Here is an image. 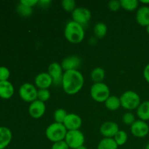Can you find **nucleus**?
I'll return each mask as SVG.
<instances>
[{"instance_id":"31","label":"nucleus","mask_w":149,"mask_h":149,"mask_svg":"<svg viewBox=\"0 0 149 149\" xmlns=\"http://www.w3.org/2000/svg\"><path fill=\"white\" fill-rule=\"evenodd\" d=\"M10 70L7 67L0 66V81H8V79L10 78Z\"/></svg>"},{"instance_id":"40","label":"nucleus","mask_w":149,"mask_h":149,"mask_svg":"<svg viewBox=\"0 0 149 149\" xmlns=\"http://www.w3.org/2000/svg\"><path fill=\"white\" fill-rule=\"evenodd\" d=\"M145 149H149V143L146 145V146Z\"/></svg>"},{"instance_id":"37","label":"nucleus","mask_w":149,"mask_h":149,"mask_svg":"<svg viewBox=\"0 0 149 149\" xmlns=\"http://www.w3.org/2000/svg\"><path fill=\"white\" fill-rule=\"evenodd\" d=\"M140 2L143 3V4H145V6H146V4H149V0H148V1H146V0H145V1H143V0H142V1H141Z\"/></svg>"},{"instance_id":"9","label":"nucleus","mask_w":149,"mask_h":149,"mask_svg":"<svg viewBox=\"0 0 149 149\" xmlns=\"http://www.w3.org/2000/svg\"><path fill=\"white\" fill-rule=\"evenodd\" d=\"M131 133L137 138H144L149 133V126L143 120H135L130 126Z\"/></svg>"},{"instance_id":"30","label":"nucleus","mask_w":149,"mask_h":149,"mask_svg":"<svg viewBox=\"0 0 149 149\" xmlns=\"http://www.w3.org/2000/svg\"><path fill=\"white\" fill-rule=\"evenodd\" d=\"M122 121L126 125H132L135 122V116L131 112H127L122 116Z\"/></svg>"},{"instance_id":"34","label":"nucleus","mask_w":149,"mask_h":149,"mask_svg":"<svg viewBox=\"0 0 149 149\" xmlns=\"http://www.w3.org/2000/svg\"><path fill=\"white\" fill-rule=\"evenodd\" d=\"M38 2H39V0H21L20 1V3L31 8H33V7L37 5Z\"/></svg>"},{"instance_id":"28","label":"nucleus","mask_w":149,"mask_h":149,"mask_svg":"<svg viewBox=\"0 0 149 149\" xmlns=\"http://www.w3.org/2000/svg\"><path fill=\"white\" fill-rule=\"evenodd\" d=\"M61 5L63 9L68 13H73L76 7V1L74 0H63L61 1Z\"/></svg>"},{"instance_id":"21","label":"nucleus","mask_w":149,"mask_h":149,"mask_svg":"<svg viewBox=\"0 0 149 149\" xmlns=\"http://www.w3.org/2000/svg\"><path fill=\"white\" fill-rule=\"evenodd\" d=\"M105 75H106L105 70L100 67H97L92 71L90 77H91V79L94 81V83H100L103 82L105 78Z\"/></svg>"},{"instance_id":"5","label":"nucleus","mask_w":149,"mask_h":149,"mask_svg":"<svg viewBox=\"0 0 149 149\" xmlns=\"http://www.w3.org/2000/svg\"><path fill=\"white\" fill-rule=\"evenodd\" d=\"M121 106L127 110L137 109L141 104V97L135 91L128 90L125 92L120 97Z\"/></svg>"},{"instance_id":"7","label":"nucleus","mask_w":149,"mask_h":149,"mask_svg":"<svg viewBox=\"0 0 149 149\" xmlns=\"http://www.w3.org/2000/svg\"><path fill=\"white\" fill-rule=\"evenodd\" d=\"M37 93L36 87L31 83H24L19 89L20 98L27 103H32L37 100Z\"/></svg>"},{"instance_id":"36","label":"nucleus","mask_w":149,"mask_h":149,"mask_svg":"<svg viewBox=\"0 0 149 149\" xmlns=\"http://www.w3.org/2000/svg\"><path fill=\"white\" fill-rule=\"evenodd\" d=\"M50 3V0H40V1H39V2H38V4L40 5V7L45 8V7H49Z\"/></svg>"},{"instance_id":"25","label":"nucleus","mask_w":149,"mask_h":149,"mask_svg":"<svg viewBox=\"0 0 149 149\" xmlns=\"http://www.w3.org/2000/svg\"><path fill=\"white\" fill-rule=\"evenodd\" d=\"M115 142L118 145V146H124L127 143L128 140V135L125 131L119 130V132L116 134V135L113 138Z\"/></svg>"},{"instance_id":"15","label":"nucleus","mask_w":149,"mask_h":149,"mask_svg":"<svg viewBox=\"0 0 149 149\" xmlns=\"http://www.w3.org/2000/svg\"><path fill=\"white\" fill-rule=\"evenodd\" d=\"M36 87L40 89H48L52 84L53 81L49 74L46 72H42L38 74L34 79Z\"/></svg>"},{"instance_id":"17","label":"nucleus","mask_w":149,"mask_h":149,"mask_svg":"<svg viewBox=\"0 0 149 149\" xmlns=\"http://www.w3.org/2000/svg\"><path fill=\"white\" fill-rule=\"evenodd\" d=\"M14 87L9 81H0V97L2 99H10L14 94Z\"/></svg>"},{"instance_id":"3","label":"nucleus","mask_w":149,"mask_h":149,"mask_svg":"<svg viewBox=\"0 0 149 149\" xmlns=\"http://www.w3.org/2000/svg\"><path fill=\"white\" fill-rule=\"evenodd\" d=\"M67 132L68 130L63 124L54 122L48 126L46 129L45 134L49 141H50L51 142L56 143L58 141H64Z\"/></svg>"},{"instance_id":"14","label":"nucleus","mask_w":149,"mask_h":149,"mask_svg":"<svg viewBox=\"0 0 149 149\" xmlns=\"http://www.w3.org/2000/svg\"><path fill=\"white\" fill-rule=\"evenodd\" d=\"M81 61L79 57L77 55H71L63 60L61 66L64 71L77 70L81 66Z\"/></svg>"},{"instance_id":"24","label":"nucleus","mask_w":149,"mask_h":149,"mask_svg":"<svg viewBox=\"0 0 149 149\" xmlns=\"http://www.w3.org/2000/svg\"><path fill=\"white\" fill-rule=\"evenodd\" d=\"M121 7L127 11H133L138 7L139 1L137 0H121Z\"/></svg>"},{"instance_id":"10","label":"nucleus","mask_w":149,"mask_h":149,"mask_svg":"<svg viewBox=\"0 0 149 149\" xmlns=\"http://www.w3.org/2000/svg\"><path fill=\"white\" fill-rule=\"evenodd\" d=\"M48 74L51 77L53 81V84H62L63 77V69L61 64L57 62L52 63L48 67Z\"/></svg>"},{"instance_id":"23","label":"nucleus","mask_w":149,"mask_h":149,"mask_svg":"<svg viewBox=\"0 0 149 149\" xmlns=\"http://www.w3.org/2000/svg\"><path fill=\"white\" fill-rule=\"evenodd\" d=\"M107 30L108 29L106 25L100 22V23H97L95 25L93 32H94V34L95 35L96 37L101 39V38L106 36V33H107Z\"/></svg>"},{"instance_id":"8","label":"nucleus","mask_w":149,"mask_h":149,"mask_svg":"<svg viewBox=\"0 0 149 149\" xmlns=\"http://www.w3.org/2000/svg\"><path fill=\"white\" fill-rule=\"evenodd\" d=\"M71 15L73 20L82 26L88 23L92 17L90 10L85 7H77Z\"/></svg>"},{"instance_id":"38","label":"nucleus","mask_w":149,"mask_h":149,"mask_svg":"<svg viewBox=\"0 0 149 149\" xmlns=\"http://www.w3.org/2000/svg\"><path fill=\"white\" fill-rule=\"evenodd\" d=\"M77 149H88L87 148V147L85 146H80V147H79L78 148H77Z\"/></svg>"},{"instance_id":"39","label":"nucleus","mask_w":149,"mask_h":149,"mask_svg":"<svg viewBox=\"0 0 149 149\" xmlns=\"http://www.w3.org/2000/svg\"><path fill=\"white\" fill-rule=\"evenodd\" d=\"M146 28V32L149 34V25L148 26H147Z\"/></svg>"},{"instance_id":"26","label":"nucleus","mask_w":149,"mask_h":149,"mask_svg":"<svg viewBox=\"0 0 149 149\" xmlns=\"http://www.w3.org/2000/svg\"><path fill=\"white\" fill-rule=\"evenodd\" d=\"M67 115H68V113L64 109H58L55 110V113H54V119L57 123L63 124Z\"/></svg>"},{"instance_id":"13","label":"nucleus","mask_w":149,"mask_h":149,"mask_svg":"<svg viewBox=\"0 0 149 149\" xmlns=\"http://www.w3.org/2000/svg\"><path fill=\"white\" fill-rule=\"evenodd\" d=\"M119 126L116 122H106L100 126V132L103 136L108 138H113L119 132Z\"/></svg>"},{"instance_id":"20","label":"nucleus","mask_w":149,"mask_h":149,"mask_svg":"<svg viewBox=\"0 0 149 149\" xmlns=\"http://www.w3.org/2000/svg\"><path fill=\"white\" fill-rule=\"evenodd\" d=\"M105 106L109 110L116 111L121 106L120 97L115 95H110V97L105 101Z\"/></svg>"},{"instance_id":"18","label":"nucleus","mask_w":149,"mask_h":149,"mask_svg":"<svg viewBox=\"0 0 149 149\" xmlns=\"http://www.w3.org/2000/svg\"><path fill=\"white\" fill-rule=\"evenodd\" d=\"M13 138L12 132L6 127H0V149H4L10 143Z\"/></svg>"},{"instance_id":"6","label":"nucleus","mask_w":149,"mask_h":149,"mask_svg":"<svg viewBox=\"0 0 149 149\" xmlns=\"http://www.w3.org/2000/svg\"><path fill=\"white\" fill-rule=\"evenodd\" d=\"M64 141L68 144L69 148L77 149L79 147L84 146V136L79 130H70L67 132Z\"/></svg>"},{"instance_id":"16","label":"nucleus","mask_w":149,"mask_h":149,"mask_svg":"<svg viewBox=\"0 0 149 149\" xmlns=\"http://www.w3.org/2000/svg\"><path fill=\"white\" fill-rule=\"evenodd\" d=\"M136 21L140 26L146 27L149 25V7L146 5L139 7L136 13Z\"/></svg>"},{"instance_id":"2","label":"nucleus","mask_w":149,"mask_h":149,"mask_svg":"<svg viewBox=\"0 0 149 149\" xmlns=\"http://www.w3.org/2000/svg\"><path fill=\"white\" fill-rule=\"evenodd\" d=\"M64 35L67 40L73 44H79L84 38V30L82 26L74 20L69 21L64 29Z\"/></svg>"},{"instance_id":"11","label":"nucleus","mask_w":149,"mask_h":149,"mask_svg":"<svg viewBox=\"0 0 149 149\" xmlns=\"http://www.w3.org/2000/svg\"><path fill=\"white\" fill-rule=\"evenodd\" d=\"M46 111V106L45 103L36 100L31 103L29 107V113L33 119H39L45 114Z\"/></svg>"},{"instance_id":"35","label":"nucleus","mask_w":149,"mask_h":149,"mask_svg":"<svg viewBox=\"0 0 149 149\" xmlns=\"http://www.w3.org/2000/svg\"><path fill=\"white\" fill-rule=\"evenodd\" d=\"M143 77L147 82L149 83V63L146 65L143 70Z\"/></svg>"},{"instance_id":"4","label":"nucleus","mask_w":149,"mask_h":149,"mask_svg":"<svg viewBox=\"0 0 149 149\" xmlns=\"http://www.w3.org/2000/svg\"><path fill=\"white\" fill-rule=\"evenodd\" d=\"M92 98L98 103H105L110 97V89L105 83H94L90 88Z\"/></svg>"},{"instance_id":"12","label":"nucleus","mask_w":149,"mask_h":149,"mask_svg":"<svg viewBox=\"0 0 149 149\" xmlns=\"http://www.w3.org/2000/svg\"><path fill=\"white\" fill-rule=\"evenodd\" d=\"M82 125V120L79 115L76 113H68L63 125L68 131L78 130Z\"/></svg>"},{"instance_id":"32","label":"nucleus","mask_w":149,"mask_h":149,"mask_svg":"<svg viewBox=\"0 0 149 149\" xmlns=\"http://www.w3.org/2000/svg\"><path fill=\"white\" fill-rule=\"evenodd\" d=\"M108 7L110 9L111 11L116 12L120 9L121 7V1H118V0H112L110 1L108 4Z\"/></svg>"},{"instance_id":"27","label":"nucleus","mask_w":149,"mask_h":149,"mask_svg":"<svg viewBox=\"0 0 149 149\" xmlns=\"http://www.w3.org/2000/svg\"><path fill=\"white\" fill-rule=\"evenodd\" d=\"M17 11L20 15L23 16V17H29L30 15H31L32 13H33L32 8L27 7V6L24 5V4H21V3H20L17 5Z\"/></svg>"},{"instance_id":"29","label":"nucleus","mask_w":149,"mask_h":149,"mask_svg":"<svg viewBox=\"0 0 149 149\" xmlns=\"http://www.w3.org/2000/svg\"><path fill=\"white\" fill-rule=\"evenodd\" d=\"M50 92L48 90V89H40L38 90L37 100H40L43 103L47 101L50 98Z\"/></svg>"},{"instance_id":"33","label":"nucleus","mask_w":149,"mask_h":149,"mask_svg":"<svg viewBox=\"0 0 149 149\" xmlns=\"http://www.w3.org/2000/svg\"><path fill=\"white\" fill-rule=\"evenodd\" d=\"M51 149H69V147L65 141H61L53 143Z\"/></svg>"},{"instance_id":"22","label":"nucleus","mask_w":149,"mask_h":149,"mask_svg":"<svg viewBox=\"0 0 149 149\" xmlns=\"http://www.w3.org/2000/svg\"><path fill=\"white\" fill-rule=\"evenodd\" d=\"M118 145L113 138H104L99 142L97 149H117Z\"/></svg>"},{"instance_id":"19","label":"nucleus","mask_w":149,"mask_h":149,"mask_svg":"<svg viewBox=\"0 0 149 149\" xmlns=\"http://www.w3.org/2000/svg\"><path fill=\"white\" fill-rule=\"evenodd\" d=\"M137 115L141 120L146 122L149 120V100L140 104L137 109Z\"/></svg>"},{"instance_id":"1","label":"nucleus","mask_w":149,"mask_h":149,"mask_svg":"<svg viewBox=\"0 0 149 149\" xmlns=\"http://www.w3.org/2000/svg\"><path fill=\"white\" fill-rule=\"evenodd\" d=\"M84 79L82 74L78 70L64 71L62 86L66 94L72 95L78 93L84 85Z\"/></svg>"}]
</instances>
